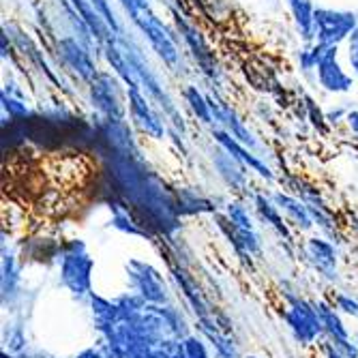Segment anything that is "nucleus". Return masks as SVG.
Here are the masks:
<instances>
[{
    "mask_svg": "<svg viewBox=\"0 0 358 358\" xmlns=\"http://www.w3.org/2000/svg\"><path fill=\"white\" fill-rule=\"evenodd\" d=\"M287 3V9L294 17V24H296V30L299 35L305 43H313L315 37H313V15H315V5L311 0H285Z\"/></svg>",
    "mask_w": 358,
    "mask_h": 358,
    "instance_id": "nucleus-9",
    "label": "nucleus"
},
{
    "mask_svg": "<svg viewBox=\"0 0 358 358\" xmlns=\"http://www.w3.org/2000/svg\"><path fill=\"white\" fill-rule=\"evenodd\" d=\"M3 108L11 114V116H26L28 114V106L24 103V101H17L13 94H9V92H5L3 90Z\"/></svg>",
    "mask_w": 358,
    "mask_h": 358,
    "instance_id": "nucleus-12",
    "label": "nucleus"
},
{
    "mask_svg": "<svg viewBox=\"0 0 358 358\" xmlns=\"http://www.w3.org/2000/svg\"><path fill=\"white\" fill-rule=\"evenodd\" d=\"M350 127V131L358 138V110H352V112H345V118H343Z\"/></svg>",
    "mask_w": 358,
    "mask_h": 358,
    "instance_id": "nucleus-14",
    "label": "nucleus"
},
{
    "mask_svg": "<svg viewBox=\"0 0 358 358\" xmlns=\"http://www.w3.org/2000/svg\"><path fill=\"white\" fill-rule=\"evenodd\" d=\"M118 86H120L118 80L112 78L110 73H99L94 82H90L92 106L114 120H120L124 116V106H122V96H120Z\"/></svg>",
    "mask_w": 358,
    "mask_h": 358,
    "instance_id": "nucleus-5",
    "label": "nucleus"
},
{
    "mask_svg": "<svg viewBox=\"0 0 358 358\" xmlns=\"http://www.w3.org/2000/svg\"><path fill=\"white\" fill-rule=\"evenodd\" d=\"M90 5L101 13V17L108 22V26H110V28L116 32V35H118V32H120V26H118V22H116L114 11L110 9V3H108V0H90Z\"/></svg>",
    "mask_w": 358,
    "mask_h": 358,
    "instance_id": "nucleus-11",
    "label": "nucleus"
},
{
    "mask_svg": "<svg viewBox=\"0 0 358 358\" xmlns=\"http://www.w3.org/2000/svg\"><path fill=\"white\" fill-rule=\"evenodd\" d=\"M185 101L189 103L193 116H198V120H202L204 124H213L215 118H213V112H210V103H208V96H204L198 86H187L185 88Z\"/></svg>",
    "mask_w": 358,
    "mask_h": 358,
    "instance_id": "nucleus-10",
    "label": "nucleus"
},
{
    "mask_svg": "<svg viewBox=\"0 0 358 358\" xmlns=\"http://www.w3.org/2000/svg\"><path fill=\"white\" fill-rule=\"evenodd\" d=\"M118 3L122 5L127 15L131 17V22L140 28L144 39H148V43L157 52V56L164 60L168 67L174 69L178 64V48H176L172 35L168 32V28L164 26V22L150 11L148 0H118Z\"/></svg>",
    "mask_w": 358,
    "mask_h": 358,
    "instance_id": "nucleus-1",
    "label": "nucleus"
},
{
    "mask_svg": "<svg viewBox=\"0 0 358 358\" xmlns=\"http://www.w3.org/2000/svg\"><path fill=\"white\" fill-rule=\"evenodd\" d=\"M315 80L322 86V90H327L331 94H345L354 88L356 82V78L343 69L335 45H324L315 67Z\"/></svg>",
    "mask_w": 358,
    "mask_h": 358,
    "instance_id": "nucleus-3",
    "label": "nucleus"
},
{
    "mask_svg": "<svg viewBox=\"0 0 358 358\" xmlns=\"http://www.w3.org/2000/svg\"><path fill=\"white\" fill-rule=\"evenodd\" d=\"M210 134H213V138L230 152L234 159H241L243 164H247L251 170H255V172H259L262 176H266V178H273V174H271V170L262 164V161H259L253 152H251V148L249 146H245V144H241L236 138H232L230 134L225 131V129H221V127H213L210 129Z\"/></svg>",
    "mask_w": 358,
    "mask_h": 358,
    "instance_id": "nucleus-8",
    "label": "nucleus"
},
{
    "mask_svg": "<svg viewBox=\"0 0 358 358\" xmlns=\"http://www.w3.org/2000/svg\"><path fill=\"white\" fill-rule=\"evenodd\" d=\"M348 62H350L352 76L358 80V28L352 32L350 39H348Z\"/></svg>",
    "mask_w": 358,
    "mask_h": 358,
    "instance_id": "nucleus-13",
    "label": "nucleus"
},
{
    "mask_svg": "<svg viewBox=\"0 0 358 358\" xmlns=\"http://www.w3.org/2000/svg\"><path fill=\"white\" fill-rule=\"evenodd\" d=\"M58 52L62 60L69 64V67L80 76L84 82H94L99 71H96V64L90 58V52L84 48V43L76 37H62L58 41Z\"/></svg>",
    "mask_w": 358,
    "mask_h": 358,
    "instance_id": "nucleus-6",
    "label": "nucleus"
},
{
    "mask_svg": "<svg viewBox=\"0 0 358 358\" xmlns=\"http://www.w3.org/2000/svg\"><path fill=\"white\" fill-rule=\"evenodd\" d=\"M148 3H150V0H148Z\"/></svg>",
    "mask_w": 358,
    "mask_h": 358,
    "instance_id": "nucleus-15",
    "label": "nucleus"
},
{
    "mask_svg": "<svg viewBox=\"0 0 358 358\" xmlns=\"http://www.w3.org/2000/svg\"><path fill=\"white\" fill-rule=\"evenodd\" d=\"M127 99H129V114H131L134 122L148 138L164 140L166 138V122L152 110L148 99L142 94V86L127 88Z\"/></svg>",
    "mask_w": 358,
    "mask_h": 358,
    "instance_id": "nucleus-4",
    "label": "nucleus"
},
{
    "mask_svg": "<svg viewBox=\"0 0 358 358\" xmlns=\"http://www.w3.org/2000/svg\"><path fill=\"white\" fill-rule=\"evenodd\" d=\"M356 28H358V13L356 11L315 7V15H313L315 43L339 48V43L348 41Z\"/></svg>",
    "mask_w": 358,
    "mask_h": 358,
    "instance_id": "nucleus-2",
    "label": "nucleus"
},
{
    "mask_svg": "<svg viewBox=\"0 0 358 358\" xmlns=\"http://www.w3.org/2000/svg\"><path fill=\"white\" fill-rule=\"evenodd\" d=\"M208 103H210L213 118H215V122H217L221 129H225V131L230 134L232 138H236L241 144H245V146H249V148H255V146H257L253 134L245 127V122L236 116V112H234L230 106H225V103L213 99V96H208Z\"/></svg>",
    "mask_w": 358,
    "mask_h": 358,
    "instance_id": "nucleus-7",
    "label": "nucleus"
}]
</instances>
